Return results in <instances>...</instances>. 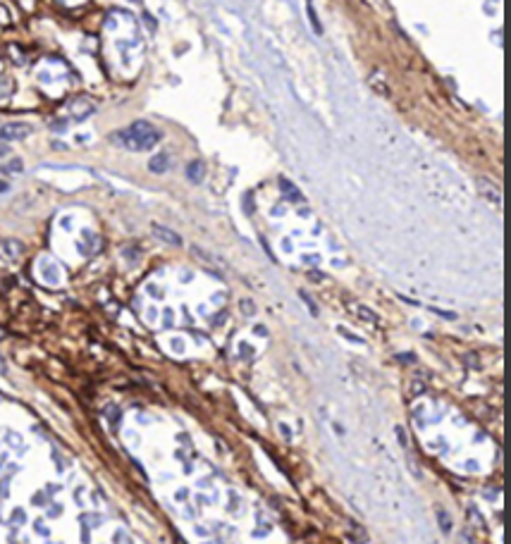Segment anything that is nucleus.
I'll use <instances>...</instances> for the list:
<instances>
[{
  "instance_id": "1",
  "label": "nucleus",
  "mask_w": 511,
  "mask_h": 544,
  "mask_svg": "<svg viewBox=\"0 0 511 544\" xmlns=\"http://www.w3.org/2000/svg\"><path fill=\"white\" fill-rule=\"evenodd\" d=\"M115 141L122 144L125 148H129V151H148V148H153L160 141V131L151 122L141 119V122H134L127 129L117 131Z\"/></svg>"
},
{
  "instance_id": "2",
  "label": "nucleus",
  "mask_w": 511,
  "mask_h": 544,
  "mask_svg": "<svg viewBox=\"0 0 511 544\" xmlns=\"http://www.w3.org/2000/svg\"><path fill=\"white\" fill-rule=\"evenodd\" d=\"M29 131H31L29 124L10 122V124H5V127H0V138H3V141H19V138L29 136Z\"/></svg>"
},
{
  "instance_id": "3",
  "label": "nucleus",
  "mask_w": 511,
  "mask_h": 544,
  "mask_svg": "<svg viewBox=\"0 0 511 544\" xmlns=\"http://www.w3.org/2000/svg\"><path fill=\"white\" fill-rule=\"evenodd\" d=\"M151 232H153V234H155V236H158L160 241L170 244V246H182V236H180V234H174L172 229L160 227V225H153V227H151Z\"/></svg>"
},
{
  "instance_id": "4",
  "label": "nucleus",
  "mask_w": 511,
  "mask_h": 544,
  "mask_svg": "<svg viewBox=\"0 0 511 544\" xmlns=\"http://www.w3.org/2000/svg\"><path fill=\"white\" fill-rule=\"evenodd\" d=\"M187 177L191 182H201L203 177H206V167H203V163H201V160H193L191 165L187 167Z\"/></svg>"
},
{
  "instance_id": "5",
  "label": "nucleus",
  "mask_w": 511,
  "mask_h": 544,
  "mask_svg": "<svg viewBox=\"0 0 511 544\" xmlns=\"http://www.w3.org/2000/svg\"><path fill=\"white\" fill-rule=\"evenodd\" d=\"M280 184H282V193H284V196H287L289 200H304V196L299 193L297 186H291L287 179H280Z\"/></svg>"
},
{
  "instance_id": "6",
  "label": "nucleus",
  "mask_w": 511,
  "mask_h": 544,
  "mask_svg": "<svg viewBox=\"0 0 511 544\" xmlns=\"http://www.w3.org/2000/svg\"><path fill=\"white\" fill-rule=\"evenodd\" d=\"M167 165H170V158H167V155H155V158L148 163L151 172H165Z\"/></svg>"
},
{
  "instance_id": "7",
  "label": "nucleus",
  "mask_w": 511,
  "mask_h": 544,
  "mask_svg": "<svg viewBox=\"0 0 511 544\" xmlns=\"http://www.w3.org/2000/svg\"><path fill=\"white\" fill-rule=\"evenodd\" d=\"M359 315L363 317V320H366V323H380V317L375 315L373 310H368L366 306H359Z\"/></svg>"
},
{
  "instance_id": "8",
  "label": "nucleus",
  "mask_w": 511,
  "mask_h": 544,
  "mask_svg": "<svg viewBox=\"0 0 511 544\" xmlns=\"http://www.w3.org/2000/svg\"><path fill=\"white\" fill-rule=\"evenodd\" d=\"M480 186H483V189H487V193H490L492 203H499V191L495 189V184H490L487 179H480Z\"/></svg>"
},
{
  "instance_id": "9",
  "label": "nucleus",
  "mask_w": 511,
  "mask_h": 544,
  "mask_svg": "<svg viewBox=\"0 0 511 544\" xmlns=\"http://www.w3.org/2000/svg\"><path fill=\"white\" fill-rule=\"evenodd\" d=\"M3 172H22V160H12L3 167Z\"/></svg>"
},
{
  "instance_id": "10",
  "label": "nucleus",
  "mask_w": 511,
  "mask_h": 544,
  "mask_svg": "<svg viewBox=\"0 0 511 544\" xmlns=\"http://www.w3.org/2000/svg\"><path fill=\"white\" fill-rule=\"evenodd\" d=\"M437 520H440V528H442L444 532H447L449 528H451V520H449V516H444L442 511H440V513H437Z\"/></svg>"
},
{
  "instance_id": "11",
  "label": "nucleus",
  "mask_w": 511,
  "mask_h": 544,
  "mask_svg": "<svg viewBox=\"0 0 511 544\" xmlns=\"http://www.w3.org/2000/svg\"><path fill=\"white\" fill-rule=\"evenodd\" d=\"M0 155H7V146H0Z\"/></svg>"
},
{
  "instance_id": "12",
  "label": "nucleus",
  "mask_w": 511,
  "mask_h": 544,
  "mask_svg": "<svg viewBox=\"0 0 511 544\" xmlns=\"http://www.w3.org/2000/svg\"><path fill=\"white\" fill-rule=\"evenodd\" d=\"M5 189H7V184H5V182H0V191H5Z\"/></svg>"
}]
</instances>
